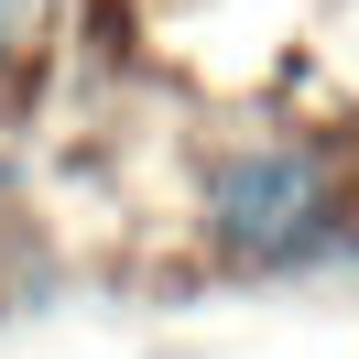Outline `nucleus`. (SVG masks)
<instances>
[{
	"instance_id": "obj_1",
	"label": "nucleus",
	"mask_w": 359,
	"mask_h": 359,
	"mask_svg": "<svg viewBox=\"0 0 359 359\" xmlns=\"http://www.w3.org/2000/svg\"><path fill=\"white\" fill-rule=\"evenodd\" d=\"M207 229H218L229 262H305V250H327V229H337L327 163L305 142H240L207 175Z\"/></svg>"
},
{
	"instance_id": "obj_2",
	"label": "nucleus",
	"mask_w": 359,
	"mask_h": 359,
	"mask_svg": "<svg viewBox=\"0 0 359 359\" xmlns=\"http://www.w3.org/2000/svg\"><path fill=\"white\" fill-rule=\"evenodd\" d=\"M33 33H44V0H0V98H11V76H22Z\"/></svg>"
}]
</instances>
